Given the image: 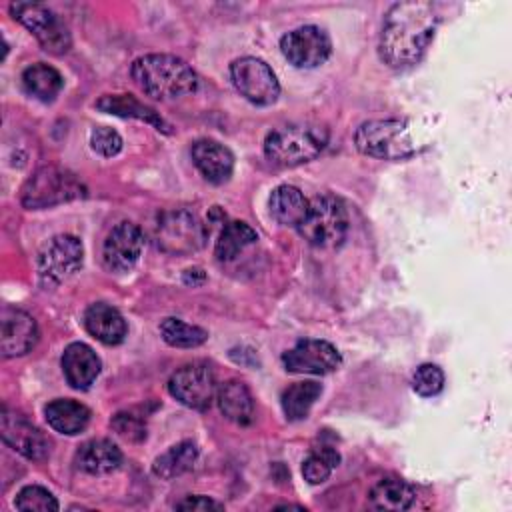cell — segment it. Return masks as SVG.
<instances>
[{"label": "cell", "mask_w": 512, "mask_h": 512, "mask_svg": "<svg viewBox=\"0 0 512 512\" xmlns=\"http://www.w3.org/2000/svg\"><path fill=\"white\" fill-rule=\"evenodd\" d=\"M438 26V14L430 2H396L384 16L378 52L390 68L416 64L430 46Z\"/></svg>", "instance_id": "cell-1"}, {"label": "cell", "mask_w": 512, "mask_h": 512, "mask_svg": "<svg viewBox=\"0 0 512 512\" xmlns=\"http://www.w3.org/2000/svg\"><path fill=\"white\" fill-rule=\"evenodd\" d=\"M130 74L136 86L156 100H174L198 88V76L192 66L172 54L140 56L132 62Z\"/></svg>", "instance_id": "cell-2"}, {"label": "cell", "mask_w": 512, "mask_h": 512, "mask_svg": "<svg viewBox=\"0 0 512 512\" xmlns=\"http://www.w3.org/2000/svg\"><path fill=\"white\" fill-rule=\"evenodd\" d=\"M328 142V130L316 122H292L268 132L264 154L276 166H298L316 158Z\"/></svg>", "instance_id": "cell-3"}, {"label": "cell", "mask_w": 512, "mask_h": 512, "mask_svg": "<svg viewBox=\"0 0 512 512\" xmlns=\"http://www.w3.org/2000/svg\"><path fill=\"white\" fill-rule=\"evenodd\" d=\"M298 232L316 248L340 246L348 232V214L344 204L330 194L316 196L310 200L308 210L298 224Z\"/></svg>", "instance_id": "cell-4"}, {"label": "cell", "mask_w": 512, "mask_h": 512, "mask_svg": "<svg viewBox=\"0 0 512 512\" xmlns=\"http://www.w3.org/2000/svg\"><path fill=\"white\" fill-rule=\"evenodd\" d=\"M354 144L362 154L382 160H400L416 150L404 120L362 122L354 134Z\"/></svg>", "instance_id": "cell-5"}, {"label": "cell", "mask_w": 512, "mask_h": 512, "mask_svg": "<svg viewBox=\"0 0 512 512\" xmlns=\"http://www.w3.org/2000/svg\"><path fill=\"white\" fill-rule=\"evenodd\" d=\"M84 196V184L72 172L56 166L38 168L22 188V204L30 210L50 208Z\"/></svg>", "instance_id": "cell-6"}, {"label": "cell", "mask_w": 512, "mask_h": 512, "mask_svg": "<svg viewBox=\"0 0 512 512\" xmlns=\"http://www.w3.org/2000/svg\"><path fill=\"white\" fill-rule=\"evenodd\" d=\"M10 14L36 36L46 52L64 54L70 48L72 40L66 24L48 6L38 2H12Z\"/></svg>", "instance_id": "cell-7"}, {"label": "cell", "mask_w": 512, "mask_h": 512, "mask_svg": "<svg viewBox=\"0 0 512 512\" xmlns=\"http://www.w3.org/2000/svg\"><path fill=\"white\" fill-rule=\"evenodd\" d=\"M84 248L76 236L60 234L54 236L38 256V278L40 284L48 288H56L68 276L82 268Z\"/></svg>", "instance_id": "cell-8"}, {"label": "cell", "mask_w": 512, "mask_h": 512, "mask_svg": "<svg viewBox=\"0 0 512 512\" xmlns=\"http://www.w3.org/2000/svg\"><path fill=\"white\" fill-rule=\"evenodd\" d=\"M230 78L234 88L252 104H274L280 94V84L272 68L254 56L238 58L230 64Z\"/></svg>", "instance_id": "cell-9"}, {"label": "cell", "mask_w": 512, "mask_h": 512, "mask_svg": "<svg viewBox=\"0 0 512 512\" xmlns=\"http://www.w3.org/2000/svg\"><path fill=\"white\" fill-rule=\"evenodd\" d=\"M218 384L214 370L204 362H192L178 368L168 380V392L184 406L194 410L210 408Z\"/></svg>", "instance_id": "cell-10"}, {"label": "cell", "mask_w": 512, "mask_h": 512, "mask_svg": "<svg viewBox=\"0 0 512 512\" xmlns=\"http://www.w3.org/2000/svg\"><path fill=\"white\" fill-rule=\"evenodd\" d=\"M206 240L200 220L188 210H174L160 216L156 224V244L170 254L196 252Z\"/></svg>", "instance_id": "cell-11"}, {"label": "cell", "mask_w": 512, "mask_h": 512, "mask_svg": "<svg viewBox=\"0 0 512 512\" xmlns=\"http://www.w3.org/2000/svg\"><path fill=\"white\" fill-rule=\"evenodd\" d=\"M284 58L296 68H316L324 64L332 52V42L320 26H300L290 30L280 40Z\"/></svg>", "instance_id": "cell-12"}, {"label": "cell", "mask_w": 512, "mask_h": 512, "mask_svg": "<svg viewBox=\"0 0 512 512\" xmlns=\"http://www.w3.org/2000/svg\"><path fill=\"white\" fill-rule=\"evenodd\" d=\"M340 352L326 340L306 338L296 342L284 356L282 364L292 374H330L340 366Z\"/></svg>", "instance_id": "cell-13"}, {"label": "cell", "mask_w": 512, "mask_h": 512, "mask_svg": "<svg viewBox=\"0 0 512 512\" xmlns=\"http://www.w3.org/2000/svg\"><path fill=\"white\" fill-rule=\"evenodd\" d=\"M0 434L12 450H16L28 460H44L50 454L48 438L22 414L10 412L8 408L2 410Z\"/></svg>", "instance_id": "cell-14"}, {"label": "cell", "mask_w": 512, "mask_h": 512, "mask_svg": "<svg viewBox=\"0 0 512 512\" xmlns=\"http://www.w3.org/2000/svg\"><path fill=\"white\" fill-rule=\"evenodd\" d=\"M144 246L142 230L132 222L116 224L104 240V266L112 272H128L140 258Z\"/></svg>", "instance_id": "cell-15"}, {"label": "cell", "mask_w": 512, "mask_h": 512, "mask_svg": "<svg viewBox=\"0 0 512 512\" xmlns=\"http://www.w3.org/2000/svg\"><path fill=\"white\" fill-rule=\"evenodd\" d=\"M38 340L36 320L20 308H4L0 316V342L2 354L22 356L34 348Z\"/></svg>", "instance_id": "cell-16"}, {"label": "cell", "mask_w": 512, "mask_h": 512, "mask_svg": "<svg viewBox=\"0 0 512 512\" xmlns=\"http://www.w3.org/2000/svg\"><path fill=\"white\" fill-rule=\"evenodd\" d=\"M192 160L200 174L212 184L226 182L234 170L232 152L224 144L210 138H202L192 144Z\"/></svg>", "instance_id": "cell-17"}, {"label": "cell", "mask_w": 512, "mask_h": 512, "mask_svg": "<svg viewBox=\"0 0 512 512\" xmlns=\"http://www.w3.org/2000/svg\"><path fill=\"white\" fill-rule=\"evenodd\" d=\"M100 358L84 342H72L62 354V370L68 384L76 390H86L100 374Z\"/></svg>", "instance_id": "cell-18"}, {"label": "cell", "mask_w": 512, "mask_h": 512, "mask_svg": "<svg viewBox=\"0 0 512 512\" xmlns=\"http://www.w3.org/2000/svg\"><path fill=\"white\" fill-rule=\"evenodd\" d=\"M84 326L102 344H120L128 332L124 316L104 302H96L86 308Z\"/></svg>", "instance_id": "cell-19"}, {"label": "cell", "mask_w": 512, "mask_h": 512, "mask_svg": "<svg viewBox=\"0 0 512 512\" xmlns=\"http://www.w3.org/2000/svg\"><path fill=\"white\" fill-rule=\"evenodd\" d=\"M122 464V452L120 448L106 440H90L82 444L76 452V466L88 474H108L116 470Z\"/></svg>", "instance_id": "cell-20"}, {"label": "cell", "mask_w": 512, "mask_h": 512, "mask_svg": "<svg viewBox=\"0 0 512 512\" xmlns=\"http://www.w3.org/2000/svg\"><path fill=\"white\" fill-rule=\"evenodd\" d=\"M220 412L236 424H248L254 414V402L248 386L240 380H226L216 390Z\"/></svg>", "instance_id": "cell-21"}, {"label": "cell", "mask_w": 512, "mask_h": 512, "mask_svg": "<svg viewBox=\"0 0 512 512\" xmlns=\"http://www.w3.org/2000/svg\"><path fill=\"white\" fill-rule=\"evenodd\" d=\"M44 414H46L48 424L56 432L66 434V436L80 434L90 422V410L84 404H80L76 400H70V398L52 400L44 408Z\"/></svg>", "instance_id": "cell-22"}, {"label": "cell", "mask_w": 512, "mask_h": 512, "mask_svg": "<svg viewBox=\"0 0 512 512\" xmlns=\"http://www.w3.org/2000/svg\"><path fill=\"white\" fill-rule=\"evenodd\" d=\"M308 200L304 194L290 184H282L272 190L268 206L270 214L284 226H298L308 210Z\"/></svg>", "instance_id": "cell-23"}, {"label": "cell", "mask_w": 512, "mask_h": 512, "mask_svg": "<svg viewBox=\"0 0 512 512\" xmlns=\"http://www.w3.org/2000/svg\"><path fill=\"white\" fill-rule=\"evenodd\" d=\"M96 108L122 118H138L152 124L158 130L168 132V124L158 116V112L136 100L132 94H106L96 102Z\"/></svg>", "instance_id": "cell-24"}, {"label": "cell", "mask_w": 512, "mask_h": 512, "mask_svg": "<svg viewBox=\"0 0 512 512\" xmlns=\"http://www.w3.org/2000/svg\"><path fill=\"white\" fill-rule=\"evenodd\" d=\"M22 84L30 96L42 102H50L60 94L64 80L56 68L44 62H36L22 72Z\"/></svg>", "instance_id": "cell-25"}, {"label": "cell", "mask_w": 512, "mask_h": 512, "mask_svg": "<svg viewBox=\"0 0 512 512\" xmlns=\"http://www.w3.org/2000/svg\"><path fill=\"white\" fill-rule=\"evenodd\" d=\"M416 500V492L400 478H382L370 490V504L378 510H408Z\"/></svg>", "instance_id": "cell-26"}, {"label": "cell", "mask_w": 512, "mask_h": 512, "mask_svg": "<svg viewBox=\"0 0 512 512\" xmlns=\"http://www.w3.org/2000/svg\"><path fill=\"white\" fill-rule=\"evenodd\" d=\"M198 458V448L194 442H178L172 448H168L164 454H160L154 464L152 472L164 480H172L184 472H188Z\"/></svg>", "instance_id": "cell-27"}, {"label": "cell", "mask_w": 512, "mask_h": 512, "mask_svg": "<svg viewBox=\"0 0 512 512\" xmlns=\"http://www.w3.org/2000/svg\"><path fill=\"white\" fill-rule=\"evenodd\" d=\"M256 240H258V234L252 226H248L246 222H240V220H232L222 226L216 246H214V254L218 260L226 262V260L236 258L244 248H248Z\"/></svg>", "instance_id": "cell-28"}, {"label": "cell", "mask_w": 512, "mask_h": 512, "mask_svg": "<svg viewBox=\"0 0 512 512\" xmlns=\"http://www.w3.org/2000/svg\"><path fill=\"white\" fill-rule=\"evenodd\" d=\"M322 386L318 382L306 380L296 382L282 394V410L288 420H304L314 406V402L320 398Z\"/></svg>", "instance_id": "cell-29"}, {"label": "cell", "mask_w": 512, "mask_h": 512, "mask_svg": "<svg viewBox=\"0 0 512 512\" xmlns=\"http://www.w3.org/2000/svg\"><path fill=\"white\" fill-rule=\"evenodd\" d=\"M160 334L166 344L176 348H196L206 342L208 332L200 326L186 324L180 318H164L160 324Z\"/></svg>", "instance_id": "cell-30"}, {"label": "cell", "mask_w": 512, "mask_h": 512, "mask_svg": "<svg viewBox=\"0 0 512 512\" xmlns=\"http://www.w3.org/2000/svg\"><path fill=\"white\" fill-rule=\"evenodd\" d=\"M340 464V454L330 446H318L302 464V476L310 484L324 482Z\"/></svg>", "instance_id": "cell-31"}, {"label": "cell", "mask_w": 512, "mask_h": 512, "mask_svg": "<svg viewBox=\"0 0 512 512\" xmlns=\"http://www.w3.org/2000/svg\"><path fill=\"white\" fill-rule=\"evenodd\" d=\"M14 506L18 510H38V512H56L58 510V500L52 496L50 490L42 486H24L14 500Z\"/></svg>", "instance_id": "cell-32"}, {"label": "cell", "mask_w": 512, "mask_h": 512, "mask_svg": "<svg viewBox=\"0 0 512 512\" xmlns=\"http://www.w3.org/2000/svg\"><path fill=\"white\" fill-rule=\"evenodd\" d=\"M412 388L420 396H436L444 388V372L436 364H420L412 376Z\"/></svg>", "instance_id": "cell-33"}, {"label": "cell", "mask_w": 512, "mask_h": 512, "mask_svg": "<svg viewBox=\"0 0 512 512\" xmlns=\"http://www.w3.org/2000/svg\"><path fill=\"white\" fill-rule=\"evenodd\" d=\"M90 146L94 152H98L100 156H116L120 150H122V138L116 130L112 128H106V126H100V128H94L92 134H90Z\"/></svg>", "instance_id": "cell-34"}, {"label": "cell", "mask_w": 512, "mask_h": 512, "mask_svg": "<svg viewBox=\"0 0 512 512\" xmlns=\"http://www.w3.org/2000/svg\"><path fill=\"white\" fill-rule=\"evenodd\" d=\"M112 428L116 430L118 436L126 438V440H140L144 438V424L138 416L130 414V412H120L114 416L112 420Z\"/></svg>", "instance_id": "cell-35"}, {"label": "cell", "mask_w": 512, "mask_h": 512, "mask_svg": "<svg viewBox=\"0 0 512 512\" xmlns=\"http://www.w3.org/2000/svg\"><path fill=\"white\" fill-rule=\"evenodd\" d=\"M224 504L208 498V496H188L176 504V510H222Z\"/></svg>", "instance_id": "cell-36"}]
</instances>
